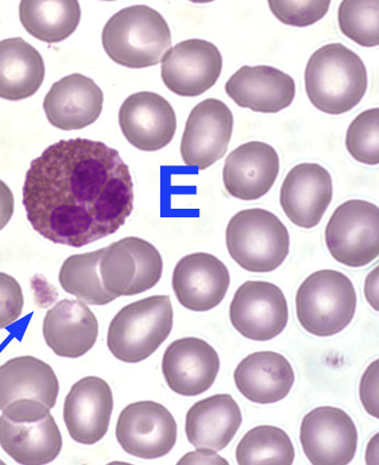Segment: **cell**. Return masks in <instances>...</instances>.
Returning <instances> with one entry per match:
<instances>
[{"instance_id":"obj_20","label":"cell","mask_w":379,"mask_h":465,"mask_svg":"<svg viewBox=\"0 0 379 465\" xmlns=\"http://www.w3.org/2000/svg\"><path fill=\"white\" fill-rule=\"evenodd\" d=\"M225 93L236 105L264 114H276L293 104V77L273 66H242L225 84Z\"/></svg>"},{"instance_id":"obj_7","label":"cell","mask_w":379,"mask_h":465,"mask_svg":"<svg viewBox=\"0 0 379 465\" xmlns=\"http://www.w3.org/2000/svg\"><path fill=\"white\" fill-rule=\"evenodd\" d=\"M356 292L349 277L334 270H321L298 288L296 314L299 324L315 337L335 336L353 322Z\"/></svg>"},{"instance_id":"obj_14","label":"cell","mask_w":379,"mask_h":465,"mask_svg":"<svg viewBox=\"0 0 379 465\" xmlns=\"http://www.w3.org/2000/svg\"><path fill=\"white\" fill-rule=\"evenodd\" d=\"M124 137L140 151L156 152L173 141L177 117L173 106L162 95L143 92L124 101L118 113Z\"/></svg>"},{"instance_id":"obj_19","label":"cell","mask_w":379,"mask_h":465,"mask_svg":"<svg viewBox=\"0 0 379 465\" xmlns=\"http://www.w3.org/2000/svg\"><path fill=\"white\" fill-rule=\"evenodd\" d=\"M280 172V158L273 146L252 141L236 147L225 160V190L241 201H257L273 189Z\"/></svg>"},{"instance_id":"obj_18","label":"cell","mask_w":379,"mask_h":465,"mask_svg":"<svg viewBox=\"0 0 379 465\" xmlns=\"http://www.w3.org/2000/svg\"><path fill=\"white\" fill-rule=\"evenodd\" d=\"M115 400L110 385L104 379L79 380L66 395L64 419L72 440L78 444L94 445L109 430Z\"/></svg>"},{"instance_id":"obj_3","label":"cell","mask_w":379,"mask_h":465,"mask_svg":"<svg viewBox=\"0 0 379 465\" xmlns=\"http://www.w3.org/2000/svg\"><path fill=\"white\" fill-rule=\"evenodd\" d=\"M102 45L110 59L128 69H145L161 64L172 48L167 22L148 5H132L106 22Z\"/></svg>"},{"instance_id":"obj_12","label":"cell","mask_w":379,"mask_h":465,"mask_svg":"<svg viewBox=\"0 0 379 465\" xmlns=\"http://www.w3.org/2000/svg\"><path fill=\"white\" fill-rule=\"evenodd\" d=\"M301 442L314 465H347L358 448V430L346 411L336 407L315 408L304 416Z\"/></svg>"},{"instance_id":"obj_15","label":"cell","mask_w":379,"mask_h":465,"mask_svg":"<svg viewBox=\"0 0 379 465\" xmlns=\"http://www.w3.org/2000/svg\"><path fill=\"white\" fill-rule=\"evenodd\" d=\"M219 370L216 350L199 338L176 340L163 356L164 378L169 389L183 396L205 393L216 381Z\"/></svg>"},{"instance_id":"obj_1","label":"cell","mask_w":379,"mask_h":465,"mask_svg":"<svg viewBox=\"0 0 379 465\" xmlns=\"http://www.w3.org/2000/svg\"><path fill=\"white\" fill-rule=\"evenodd\" d=\"M120 153L102 142L61 140L31 163L24 185L28 223L49 242L81 248L115 234L134 210Z\"/></svg>"},{"instance_id":"obj_2","label":"cell","mask_w":379,"mask_h":465,"mask_svg":"<svg viewBox=\"0 0 379 465\" xmlns=\"http://www.w3.org/2000/svg\"><path fill=\"white\" fill-rule=\"evenodd\" d=\"M364 62L343 44L314 51L304 71L305 93L316 109L330 115L352 111L367 90Z\"/></svg>"},{"instance_id":"obj_31","label":"cell","mask_w":379,"mask_h":465,"mask_svg":"<svg viewBox=\"0 0 379 465\" xmlns=\"http://www.w3.org/2000/svg\"><path fill=\"white\" fill-rule=\"evenodd\" d=\"M99 274L102 286L111 297H126L137 274V264L133 253L122 241L104 248L99 262Z\"/></svg>"},{"instance_id":"obj_23","label":"cell","mask_w":379,"mask_h":465,"mask_svg":"<svg viewBox=\"0 0 379 465\" xmlns=\"http://www.w3.org/2000/svg\"><path fill=\"white\" fill-rule=\"evenodd\" d=\"M239 392L256 404H274L290 394L295 372L286 357L276 351H256L245 357L234 371Z\"/></svg>"},{"instance_id":"obj_13","label":"cell","mask_w":379,"mask_h":465,"mask_svg":"<svg viewBox=\"0 0 379 465\" xmlns=\"http://www.w3.org/2000/svg\"><path fill=\"white\" fill-rule=\"evenodd\" d=\"M163 83L172 93L194 98L208 92L223 71V55L214 44L188 39L169 49L162 59Z\"/></svg>"},{"instance_id":"obj_22","label":"cell","mask_w":379,"mask_h":465,"mask_svg":"<svg viewBox=\"0 0 379 465\" xmlns=\"http://www.w3.org/2000/svg\"><path fill=\"white\" fill-rule=\"evenodd\" d=\"M43 334L55 355L78 359L87 354L97 342L99 322L86 303L65 299L47 312Z\"/></svg>"},{"instance_id":"obj_16","label":"cell","mask_w":379,"mask_h":465,"mask_svg":"<svg viewBox=\"0 0 379 465\" xmlns=\"http://www.w3.org/2000/svg\"><path fill=\"white\" fill-rule=\"evenodd\" d=\"M227 266L213 254H188L175 266L173 289L184 308L211 311L224 302L230 287Z\"/></svg>"},{"instance_id":"obj_26","label":"cell","mask_w":379,"mask_h":465,"mask_svg":"<svg viewBox=\"0 0 379 465\" xmlns=\"http://www.w3.org/2000/svg\"><path fill=\"white\" fill-rule=\"evenodd\" d=\"M41 54L20 37L0 42V98L21 101L38 92L45 79Z\"/></svg>"},{"instance_id":"obj_28","label":"cell","mask_w":379,"mask_h":465,"mask_svg":"<svg viewBox=\"0 0 379 465\" xmlns=\"http://www.w3.org/2000/svg\"><path fill=\"white\" fill-rule=\"evenodd\" d=\"M235 458L240 465H291L295 460V450L284 430L260 425L243 436Z\"/></svg>"},{"instance_id":"obj_37","label":"cell","mask_w":379,"mask_h":465,"mask_svg":"<svg viewBox=\"0 0 379 465\" xmlns=\"http://www.w3.org/2000/svg\"><path fill=\"white\" fill-rule=\"evenodd\" d=\"M15 213V197L10 187L0 180V231L10 223Z\"/></svg>"},{"instance_id":"obj_36","label":"cell","mask_w":379,"mask_h":465,"mask_svg":"<svg viewBox=\"0 0 379 465\" xmlns=\"http://www.w3.org/2000/svg\"><path fill=\"white\" fill-rule=\"evenodd\" d=\"M378 368L379 361H373L367 367L364 377L360 382V400L362 405L369 415L376 419L379 418L378 404Z\"/></svg>"},{"instance_id":"obj_6","label":"cell","mask_w":379,"mask_h":465,"mask_svg":"<svg viewBox=\"0 0 379 465\" xmlns=\"http://www.w3.org/2000/svg\"><path fill=\"white\" fill-rule=\"evenodd\" d=\"M225 242L231 258L252 273L275 271L290 253L286 226L265 209H246L234 214L225 232Z\"/></svg>"},{"instance_id":"obj_4","label":"cell","mask_w":379,"mask_h":465,"mask_svg":"<svg viewBox=\"0 0 379 465\" xmlns=\"http://www.w3.org/2000/svg\"><path fill=\"white\" fill-rule=\"evenodd\" d=\"M171 297L152 296L118 312L107 331V348L118 361L137 364L166 341L173 331Z\"/></svg>"},{"instance_id":"obj_25","label":"cell","mask_w":379,"mask_h":465,"mask_svg":"<svg viewBox=\"0 0 379 465\" xmlns=\"http://www.w3.org/2000/svg\"><path fill=\"white\" fill-rule=\"evenodd\" d=\"M59 390L53 368L36 357H15L0 366V411L25 399L41 401L53 410Z\"/></svg>"},{"instance_id":"obj_10","label":"cell","mask_w":379,"mask_h":465,"mask_svg":"<svg viewBox=\"0 0 379 465\" xmlns=\"http://www.w3.org/2000/svg\"><path fill=\"white\" fill-rule=\"evenodd\" d=\"M232 326L253 341H269L287 326L288 306L281 289L268 282L248 281L230 304Z\"/></svg>"},{"instance_id":"obj_17","label":"cell","mask_w":379,"mask_h":465,"mask_svg":"<svg viewBox=\"0 0 379 465\" xmlns=\"http://www.w3.org/2000/svg\"><path fill=\"white\" fill-rule=\"evenodd\" d=\"M333 198V180L319 163H299L287 173L280 192L283 212L303 229L315 228Z\"/></svg>"},{"instance_id":"obj_30","label":"cell","mask_w":379,"mask_h":465,"mask_svg":"<svg viewBox=\"0 0 379 465\" xmlns=\"http://www.w3.org/2000/svg\"><path fill=\"white\" fill-rule=\"evenodd\" d=\"M338 25L344 36L359 46L379 45L378 0H344L338 8Z\"/></svg>"},{"instance_id":"obj_24","label":"cell","mask_w":379,"mask_h":465,"mask_svg":"<svg viewBox=\"0 0 379 465\" xmlns=\"http://www.w3.org/2000/svg\"><path fill=\"white\" fill-rule=\"evenodd\" d=\"M240 406L230 394H217L195 402L185 417V434L192 446L222 451L239 430Z\"/></svg>"},{"instance_id":"obj_33","label":"cell","mask_w":379,"mask_h":465,"mask_svg":"<svg viewBox=\"0 0 379 465\" xmlns=\"http://www.w3.org/2000/svg\"><path fill=\"white\" fill-rule=\"evenodd\" d=\"M121 241L133 253L137 264V274L126 297L150 291L162 279L164 264L161 253L152 243L143 238L130 236Z\"/></svg>"},{"instance_id":"obj_38","label":"cell","mask_w":379,"mask_h":465,"mask_svg":"<svg viewBox=\"0 0 379 465\" xmlns=\"http://www.w3.org/2000/svg\"><path fill=\"white\" fill-rule=\"evenodd\" d=\"M178 464H229V462L217 455V451L207 450V448H197L195 451L186 453Z\"/></svg>"},{"instance_id":"obj_11","label":"cell","mask_w":379,"mask_h":465,"mask_svg":"<svg viewBox=\"0 0 379 465\" xmlns=\"http://www.w3.org/2000/svg\"><path fill=\"white\" fill-rule=\"evenodd\" d=\"M234 124V114L223 101L206 99L197 104L190 113L181 140V157L186 166L205 170L222 160Z\"/></svg>"},{"instance_id":"obj_5","label":"cell","mask_w":379,"mask_h":465,"mask_svg":"<svg viewBox=\"0 0 379 465\" xmlns=\"http://www.w3.org/2000/svg\"><path fill=\"white\" fill-rule=\"evenodd\" d=\"M0 446L16 463L53 462L62 450V435L50 408L35 400H16L0 416Z\"/></svg>"},{"instance_id":"obj_29","label":"cell","mask_w":379,"mask_h":465,"mask_svg":"<svg viewBox=\"0 0 379 465\" xmlns=\"http://www.w3.org/2000/svg\"><path fill=\"white\" fill-rule=\"evenodd\" d=\"M104 248L99 251L73 254L62 264L59 282L67 293L90 305H106L115 302L102 286L99 262Z\"/></svg>"},{"instance_id":"obj_21","label":"cell","mask_w":379,"mask_h":465,"mask_svg":"<svg viewBox=\"0 0 379 465\" xmlns=\"http://www.w3.org/2000/svg\"><path fill=\"white\" fill-rule=\"evenodd\" d=\"M104 93L92 78L72 74L51 86L43 107L54 127L72 132L95 123L104 109Z\"/></svg>"},{"instance_id":"obj_9","label":"cell","mask_w":379,"mask_h":465,"mask_svg":"<svg viewBox=\"0 0 379 465\" xmlns=\"http://www.w3.org/2000/svg\"><path fill=\"white\" fill-rule=\"evenodd\" d=\"M115 433L118 444L128 455L153 460L172 451L176 445L178 428L165 406L144 401L124 408Z\"/></svg>"},{"instance_id":"obj_32","label":"cell","mask_w":379,"mask_h":465,"mask_svg":"<svg viewBox=\"0 0 379 465\" xmlns=\"http://www.w3.org/2000/svg\"><path fill=\"white\" fill-rule=\"evenodd\" d=\"M346 147L354 160L376 166L379 163V109L362 112L350 124Z\"/></svg>"},{"instance_id":"obj_39","label":"cell","mask_w":379,"mask_h":465,"mask_svg":"<svg viewBox=\"0 0 379 465\" xmlns=\"http://www.w3.org/2000/svg\"><path fill=\"white\" fill-rule=\"evenodd\" d=\"M378 280H379V269L378 265L374 270L367 275L364 285V293L367 302L372 306L373 309L378 312L379 302H378Z\"/></svg>"},{"instance_id":"obj_8","label":"cell","mask_w":379,"mask_h":465,"mask_svg":"<svg viewBox=\"0 0 379 465\" xmlns=\"http://www.w3.org/2000/svg\"><path fill=\"white\" fill-rule=\"evenodd\" d=\"M332 257L348 268H364L378 258L379 209L374 203L352 200L342 203L325 228Z\"/></svg>"},{"instance_id":"obj_27","label":"cell","mask_w":379,"mask_h":465,"mask_svg":"<svg viewBox=\"0 0 379 465\" xmlns=\"http://www.w3.org/2000/svg\"><path fill=\"white\" fill-rule=\"evenodd\" d=\"M19 14L28 34L38 41L56 44L76 31L82 11L76 0H24Z\"/></svg>"},{"instance_id":"obj_35","label":"cell","mask_w":379,"mask_h":465,"mask_svg":"<svg viewBox=\"0 0 379 465\" xmlns=\"http://www.w3.org/2000/svg\"><path fill=\"white\" fill-rule=\"evenodd\" d=\"M24 292L15 277L0 272V329L13 325L24 312Z\"/></svg>"},{"instance_id":"obj_34","label":"cell","mask_w":379,"mask_h":465,"mask_svg":"<svg viewBox=\"0 0 379 465\" xmlns=\"http://www.w3.org/2000/svg\"><path fill=\"white\" fill-rule=\"evenodd\" d=\"M271 13L286 25L307 27L324 19L330 9V0H309V2H268Z\"/></svg>"}]
</instances>
